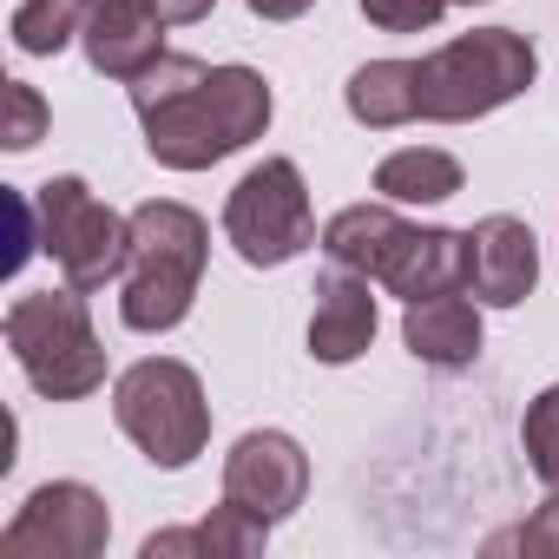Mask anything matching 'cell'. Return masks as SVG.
I'll return each mask as SVG.
<instances>
[{"instance_id": "9", "label": "cell", "mask_w": 559, "mask_h": 559, "mask_svg": "<svg viewBox=\"0 0 559 559\" xmlns=\"http://www.w3.org/2000/svg\"><path fill=\"white\" fill-rule=\"evenodd\" d=\"M112 539V507L86 480H47L21 500L0 546L21 559H99Z\"/></svg>"}, {"instance_id": "18", "label": "cell", "mask_w": 559, "mask_h": 559, "mask_svg": "<svg viewBox=\"0 0 559 559\" xmlns=\"http://www.w3.org/2000/svg\"><path fill=\"white\" fill-rule=\"evenodd\" d=\"M86 14H93V0H21L14 8V47L27 60H53L67 40L86 34Z\"/></svg>"}, {"instance_id": "3", "label": "cell", "mask_w": 559, "mask_h": 559, "mask_svg": "<svg viewBox=\"0 0 559 559\" xmlns=\"http://www.w3.org/2000/svg\"><path fill=\"white\" fill-rule=\"evenodd\" d=\"M211 263V224L178 204V198H152L132 211V250H126V276H119V323L139 336H165L191 317L198 284Z\"/></svg>"}, {"instance_id": "19", "label": "cell", "mask_w": 559, "mask_h": 559, "mask_svg": "<svg viewBox=\"0 0 559 559\" xmlns=\"http://www.w3.org/2000/svg\"><path fill=\"white\" fill-rule=\"evenodd\" d=\"M520 448H526V467L539 474V487H559V382L526 402Z\"/></svg>"}, {"instance_id": "11", "label": "cell", "mask_w": 559, "mask_h": 559, "mask_svg": "<svg viewBox=\"0 0 559 559\" xmlns=\"http://www.w3.org/2000/svg\"><path fill=\"white\" fill-rule=\"evenodd\" d=\"M467 257H474L467 290H474V304H487V310H513V304H526L533 284H539V243H533L526 217H513V211L480 217V224L467 230Z\"/></svg>"}, {"instance_id": "1", "label": "cell", "mask_w": 559, "mask_h": 559, "mask_svg": "<svg viewBox=\"0 0 559 559\" xmlns=\"http://www.w3.org/2000/svg\"><path fill=\"white\" fill-rule=\"evenodd\" d=\"M132 112L145 126V152L165 171H211L263 139L276 99L257 67H204L198 53H165L132 80Z\"/></svg>"}, {"instance_id": "23", "label": "cell", "mask_w": 559, "mask_h": 559, "mask_svg": "<svg viewBox=\"0 0 559 559\" xmlns=\"http://www.w3.org/2000/svg\"><path fill=\"white\" fill-rule=\"evenodd\" d=\"M217 8V0H152V14L165 21V27H191V21H204Z\"/></svg>"}, {"instance_id": "12", "label": "cell", "mask_w": 559, "mask_h": 559, "mask_svg": "<svg viewBox=\"0 0 559 559\" xmlns=\"http://www.w3.org/2000/svg\"><path fill=\"white\" fill-rule=\"evenodd\" d=\"M86 67L132 86L145 67L165 60V21L152 14V0H93V14H86Z\"/></svg>"}, {"instance_id": "2", "label": "cell", "mask_w": 559, "mask_h": 559, "mask_svg": "<svg viewBox=\"0 0 559 559\" xmlns=\"http://www.w3.org/2000/svg\"><path fill=\"white\" fill-rule=\"evenodd\" d=\"M323 257L369 276V284L395 290L402 304L441 297V290H467V230H441V224H408L389 198L382 204H349L323 224Z\"/></svg>"}, {"instance_id": "6", "label": "cell", "mask_w": 559, "mask_h": 559, "mask_svg": "<svg viewBox=\"0 0 559 559\" xmlns=\"http://www.w3.org/2000/svg\"><path fill=\"white\" fill-rule=\"evenodd\" d=\"M112 415H119V435L158 467V474H178L191 467L204 448H211V402H204V382L191 362L178 356H145L132 362L119 382H112Z\"/></svg>"}, {"instance_id": "7", "label": "cell", "mask_w": 559, "mask_h": 559, "mask_svg": "<svg viewBox=\"0 0 559 559\" xmlns=\"http://www.w3.org/2000/svg\"><path fill=\"white\" fill-rule=\"evenodd\" d=\"M34 211H40V250L60 263V276L73 290H106L126 276V250H132V217H119L112 204L93 198L86 178H47L34 191Z\"/></svg>"}, {"instance_id": "8", "label": "cell", "mask_w": 559, "mask_h": 559, "mask_svg": "<svg viewBox=\"0 0 559 559\" xmlns=\"http://www.w3.org/2000/svg\"><path fill=\"white\" fill-rule=\"evenodd\" d=\"M224 237L250 270H276L317 243V211L297 158H263L250 165L224 198Z\"/></svg>"}, {"instance_id": "13", "label": "cell", "mask_w": 559, "mask_h": 559, "mask_svg": "<svg viewBox=\"0 0 559 559\" xmlns=\"http://www.w3.org/2000/svg\"><path fill=\"white\" fill-rule=\"evenodd\" d=\"M310 297H317V310H310V356H317L323 369L356 362V356L376 343V297H369V276L330 263V270L317 276Z\"/></svg>"}, {"instance_id": "14", "label": "cell", "mask_w": 559, "mask_h": 559, "mask_svg": "<svg viewBox=\"0 0 559 559\" xmlns=\"http://www.w3.org/2000/svg\"><path fill=\"white\" fill-rule=\"evenodd\" d=\"M402 343L415 362L428 369H467L480 356V304H467L461 290H441V297H421L408 304L402 317Z\"/></svg>"}, {"instance_id": "24", "label": "cell", "mask_w": 559, "mask_h": 559, "mask_svg": "<svg viewBox=\"0 0 559 559\" xmlns=\"http://www.w3.org/2000/svg\"><path fill=\"white\" fill-rule=\"evenodd\" d=\"M243 8H250L257 21H304L317 0H243Z\"/></svg>"}, {"instance_id": "21", "label": "cell", "mask_w": 559, "mask_h": 559, "mask_svg": "<svg viewBox=\"0 0 559 559\" xmlns=\"http://www.w3.org/2000/svg\"><path fill=\"white\" fill-rule=\"evenodd\" d=\"M448 14V0H362V21L382 34H428Z\"/></svg>"}, {"instance_id": "5", "label": "cell", "mask_w": 559, "mask_h": 559, "mask_svg": "<svg viewBox=\"0 0 559 559\" xmlns=\"http://www.w3.org/2000/svg\"><path fill=\"white\" fill-rule=\"evenodd\" d=\"M539 73V53L513 27H474L454 34L421 60V119L428 126H467L500 106H513Z\"/></svg>"}, {"instance_id": "4", "label": "cell", "mask_w": 559, "mask_h": 559, "mask_svg": "<svg viewBox=\"0 0 559 559\" xmlns=\"http://www.w3.org/2000/svg\"><path fill=\"white\" fill-rule=\"evenodd\" d=\"M8 349H14V369L27 376L34 395L47 402H86L106 389V343L93 330V310H86V290H27L14 297L8 310Z\"/></svg>"}, {"instance_id": "25", "label": "cell", "mask_w": 559, "mask_h": 559, "mask_svg": "<svg viewBox=\"0 0 559 559\" xmlns=\"http://www.w3.org/2000/svg\"><path fill=\"white\" fill-rule=\"evenodd\" d=\"M448 8H487V0H448Z\"/></svg>"}, {"instance_id": "17", "label": "cell", "mask_w": 559, "mask_h": 559, "mask_svg": "<svg viewBox=\"0 0 559 559\" xmlns=\"http://www.w3.org/2000/svg\"><path fill=\"white\" fill-rule=\"evenodd\" d=\"M376 191L389 204H448L461 191V158L441 145H402L376 165Z\"/></svg>"}, {"instance_id": "15", "label": "cell", "mask_w": 559, "mask_h": 559, "mask_svg": "<svg viewBox=\"0 0 559 559\" xmlns=\"http://www.w3.org/2000/svg\"><path fill=\"white\" fill-rule=\"evenodd\" d=\"M343 106L369 132L415 126L421 119V60H369V67H356L349 86H343Z\"/></svg>"}, {"instance_id": "20", "label": "cell", "mask_w": 559, "mask_h": 559, "mask_svg": "<svg viewBox=\"0 0 559 559\" xmlns=\"http://www.w3.org/2000/svg\"><path fill=\"white\" fill-rule=\"evenodd\" d=\"M40 139H47V99L27 80H8V132H0V145H8V152H34Z\"/></svg>"}, {"instance_id": "16", "label": "cell", "mask_w": 559, "mask_h": 559, "mask_svg": "<svg viewBox=\"0 0 559 559\" xmlns=\"http://www.w3.org/2000/svg\"><path fill=\"white\" fill-rule=\"evenodd\" d=\"M263 539H270V526H263L257 513L217 500L211 520H198V526H171V533H152L139 552H145V559H171V552H211V559L224 552V559H250V552H263Z\"/></svg>"}, {"instance_id": "22", "label": "cell", "mask_w": 559, "mask_h": 559, "mask_svg": "<svg viewBox=\"0 0 559 559\" xmlns=\"http://www.w3.org/2000/svg\"><path fill=\"white\" fill-rule=\"evenodd\" d=\"M493 546H526V552H559V487H546V507L526 520V526H513L507 539H493Z\"/></svg>"}, {"instance_id": "10", "label": "cell", "mask_w": 559, "mask_h": 559, "mask_svg": "<svg viewBox=\"0 0 559 559\" xmlns=\"http://www.w3.org/2000/svg\"><path fill=\"white\" fill-rule=\"evenodd\" d=\"M224 500L257 513L263 526L290 520L310 500V454H304V441L284 435V428L237 435V448L224 454Z\"/></svg>"}]
</instances>
